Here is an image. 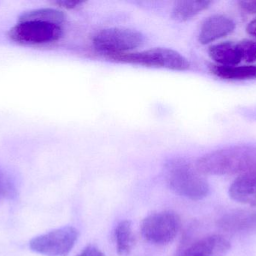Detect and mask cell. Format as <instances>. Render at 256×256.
I'll return each instance as SVG.
<instances>
[{
  "label": "cell",
  "mask_w": 256,
  "mask_h": 256,
  "mask_svg": "<svg viewBox=\"0 0 256 256\" xmlns=\"http://www.w3.org/2000/svg\"><path fill=\"white\" fill-rule=\"evenodd\" d=\"M66 15L55 9H40L26 12L8 32L10 39L24 45L54 43L63 35Z\"/></svg>",
  "instance_id": "obj_1"
},
{
  "label": "cell",
  "mask_w": 256,
  "mask_h": 256,
  "mask_svg": "<svg viewBox=\"0 0 256 256\" xmlns=\"http://www.w3.org/2000/svg\"><path fill=\"white\" fill-rule=\"evenodd\" d=\"M210 70L214 75L222 79L243 81L256 78V66H222L212 65Z\"/></svg>",
  "instance_id": "obj_14"
},
{
  "label": "cell",
  "mask_w": 256,
  "mask_h": 256,
  "mask_svg": "<svg viewBox=\"0 0 256 256\" xmlns=\"http://www.w3.org/2000/svg\"><path fill=\"white\" fill-rule=\"evenodd\" d=\"M208 54L219 66H238L242 62L238 45L233 42H222L209 48Z\"/></svg>",
  "instance_id": "obj_11"
},
{
  "label": "cell",
  "mask_w": 256,
  "mask_h": 256,
  "mask_svg": "<svg viewBox=\"0 0 256 256\" xmlns=\"http://www.w3.org/2000/svg\"><path fill=\"white\" fill-rule=\"evenodd\" d=\"M14 192V189L12 183L6 178L2 169L0 168V199L2 197L12 196Z\"/></svg>",
  "instance_id": "obj_17"
},
{
  "label": "cell",
  "mask_w": 256,
  "mask_h": 256,
  "mask_svg": "<svg viewBox=\"0 0 256 256\" xmlns=\"http://www.w3.org/2000/svg\"><path fill=\"white\" fill-rule=\"evenodd\" d=\"M110 59L148 67L162 68L174 71H186L190 68L189 60L174 50L156 48L140 52L111 54Z\"/></svg>",
  "instance_id": "obj_4"
},
{
  "label": "cell",
  "mask_w": 256,
  "mask_h": 256,
  "mask_svg": "<svg viewBox=\"0 0 256 256\" xmlns=\"http://www.w3.org/2000/svg\"><path fill=\"white\" fill-rule=\"evenodd\" d=\"M231 248V243L226 237L212 234L186 246L178 256H226Z\"/></svg>",
  "instance_id": "obj_8"
},
{
  "label": "cell",
  "mask_w": 256,
  "mask_h": 256,
  "mask_svg": "<svg viewBox=\"0 0 256 256\" xmlns=\"http://www.w3.org/2000/svg\"><path fill=\"white\" fill-rule=\"evenodd\" d=\"M212 3L210 1L194 0L176 2L172 9V17L180 22L189 21L203 11L208 9Z\"/></svg>",
  "instance_id": "obj_13"
},
{
  "label": "cell",
  "mask_w": 256,
  "mask_h": 256,
  "mask_svg": "<svg viewBox=\"0 0 256 256\" xmlns=\"http://www.w3.org/2000/svg\"><path fill=\"white\" fill-rule=\"evenodd\" d=\"M166 181L170 189L180 196L200 201L208 195L210 187L196 167L183 159L168 161L164 168Z\"/></svg>",
  "instance_id": "obj_3"
},
{
  "label": "cell",
  "mask_w": 256,
  "mask_h": 256,
  "mask_svg": "<svg viewBox=\"0 0 256 256\" xmlns=\"http://www.w3.org/2000/svg\"><path fill=\"white\" fill-rule=\"evenodd\" d=\"M196 167L203 175L245 174L256 170V147L236 145L210 152L197 160Z\"/></svg>",
  "instance_id": "obj_2"
},
{
  "label": "cell",
  "mask_w": 256,
  "mask_h": 256,
  "mask_svg": "<svg viewBox=\"0 0 256 256\" xmlns=\"http://www.w3.org/2000/svg\"><path fill=\"white\" fill-rule=\"evenodd\" d=\"M84 2L74 1V0H61V1L56 2L55 4L60 7L67 9H74L80 7L84 4Z\"/></svg>",
  "instance_id": "obj_19"
},
{
  "label": "cell",
  "mask_w": 256,
  "mask_h": 256,
  "mask_svg": "<svg viewBox=\"0 0 256 256\" xmlns=\"http://www.w3.org/2000/svg\"><path fill=\"white\" fill-rule=\"evenodd\" d=\"M246 31L250 36H254L256 39V18L248 24Z\"/></svg>",
  "instance_id": "obj_21"
},
{
  "label": "cell",
  "mask_w": 256,
  "mask_h": 256,
  "mask_svg": "<svg viewBox=\"0 0 256 256\" xmlns=\"http://www.w3.org/2000/svg\"><path fill=\"white\" fill-rule=\"evenodd\" d=\"M236 29V23L225 15H216L204 20L200 27L198 41L208 45L231 34Z\"/></svg>",
  "instance_id": "obj_9"
},
{
  "label": "cell",
  "mask_w": 256,
  "mask_h": 256,
  "mask_svg": "<svg viewBox=\"0 0 256 256\" xmlns=\"http://www.w3.org/2000/svg\"><path fill=\"white\" fill-rule=\"evenodd\" d=\"M242 60L246 63H254L256 62V41L246 40L242 41L238 43Z\"/></svg>",
  "instance_id": "obj_16"
},
{
  "label": "cell",
  "mask_w": 256,
  "mask_h": 256,
  "mask_svg": "<svg viewBox=\"0 0 256 256\" xmlns=\"http://www.w3.org/2000/svg\"><path fill=\"white\" fill-rule=\"evenodd\" d=\"M144 36L140 32L124 27L104 29L92 39L94 48L105 55L126 54L140 48L144 43Z\"/></svg>",
  "instance_id": "obj_5"
},
{
  "label": "cell",
  "mask_w": 256,
  "mask_h": 256,
  "mask_svg": "<svg viewBox=\"0 0 256 256\" xmlns=\"http://www.w3.org/2000/svg\"><path fill=\"white\" fill-rule=\"evenodd\" d=\"M78 256H106L100 249H98L96 246L90 245L86 246L84 250Z\"/></svg>",
  "instance_id": "obj_20"
},
{
  "label": "cell",
  "mask_w": 256,
  "mask_h": 256,
  "mask_svg": "<svg viewBox=\"0 0 256 256\" xmlns=\"http://www.w3.org/2000/svg\"><path fill=\"white\" fill-rule=\"evenodd\" d=\"M233 201L246 205L256 206V170L239 175L228 189Z\"/></svg>",
  "instance_id": "obj_10"
},
{
  "label": "cell",
  "mask_w": 256,
  "mask_h": 256,
  "mask_svg": "<svg viewBox=\"0 0 256 256\" xmlns=\"http://www.w3.org/2000/svg\"><path fill=\"white\" fill-rule=\"evenodd\" d=\"M115 239L118 255H129L136 242L130 221H122L117 225L115 229Z\"/></svg>",
  "instance_id": "obj_15"
},
{
  "label": "cell",
  "mask_w": 256,
  "mask_h": 256,
  "mask_svg": "<svg viewBox=\"0 0 256 256\" xmlns=\"http://www.w3.org/2000/svg\"><path fill=\"white\" fill-rule=\"evenodd\" d=\"M180 228V217L170 210L152 213L144 218L141 224L142 235L144 240L159 246L172 242Z\"/></svg>",
  "instance_id": "obj_6"
},
{
  "label": "cell",
  "mask_w": 256,
  "mask_h": 256,
  "mask_svg": "<svg viewBox=\"0 0 256 256\" xmlns=\"http://www.w3.org/2000/svg\"><path fill=\"white\" fill-rule=\"evenodd\" d=\"M238 4L245 13L256 14V0H242L239 1Z\"/></svg>",
  "instance_id": "obj_18"
},
{
  "label": "cell",
  "mask_w": 256,
  "mask_h": 256,
  "mask_svg": "<svg viewBox=\"0 0 256 256\" xmlns=\"http://www.w3.org/2000/svg\"><path fill=\"white\" fill-rule=\"evenodd\" d=\"M220 226L226 231H240L256 228V211H239L220 219Z\"/></svg>",
  "instance_id": "obj_12"
},
{
  "label": "cell",
  "mask_w": 256,
  "mask_h": 256,
  "mask_svg": "<svg viewBox=\"0 0 256 256\" xmlns=\"http://www.w3.org/2000/svg\"><path fill=\"white\" fill-rule=\"evenodd\" d=\"M79 238V231L73 226H64L34 237L30 249L46 256H67Z\"/></svg>",
  "instance_id": "obj_7"
}]
</instances>
